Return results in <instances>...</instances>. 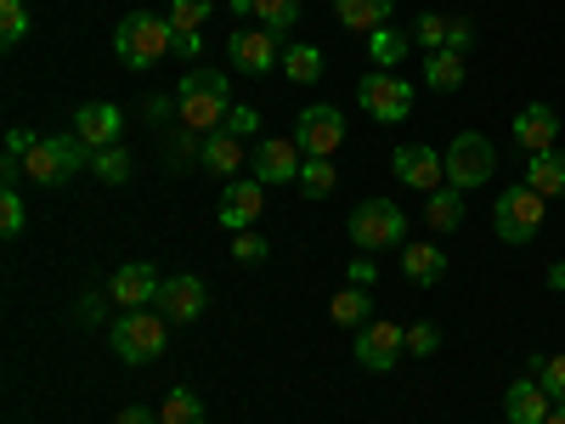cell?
<instances>
[{"label": "cell", "mask_w": 565, "mask_h": 424, "mask_svg": "<svg viewBox=\"0 0 565 424\" xmlns=\"http://www.w3.org/2000/svg\"><path fill=\"white\" fill-rule=\"evenodd\" d=\"M402 277L418 283V289H436L447 277V255L436 244H402Z\"/></svg>", "instance_id": "44dd1931"}, {"label": "cell", "mask_w": 565, "mask_h": 424, "mask_svg": "<svg viewBox=\"0 0 565 424\" xmlns=\"http://www.w3.org/2000/svg\"><path fill=\"white\" fill-rule=\"evenodd\" d=\"M407 52H413V34L396 29V23H385V29L367 34V63H373V68H391V74H396V68L407 63Z\"/></svg>", "instance_id": "603a6c76"}, {"label": "cell", "mask_w": 565, "mask_h": 424, "mask_svg": "<svg viewBox=\"0 0 565 424\" xmlns=\"http://www.w3.org/2000/svg\"><path fill=\"white\" fill-rule=\"evenodd\" d=\"M199 153H204V136H199V130L175 125V130L164 136V159H170V165H186V159H199Z\"/></svg>", "instance_id": "8d00e7d4"}, {"label": "cell", "mask_w": 565, "mask_h": 424, "mask_svg": "<svg viewBox=\"0 0 565 424\" xmlns=\"http://www.w3.org/2000/svg\"><path fill=\"white\" fill-rule=\"evenodd\" d=\"M396 181L413 187V193H436V187H447V159L436 148H424V141H407V148H396L391 159Z\"/></svg>", "instance_id": "4fadbf2b"}, {"label": "cell", "mask_w": 565, "mask_h": 424, "mask_svg": "<svg viewBox=\"0 0 565 424\" xmlns=\"http://www.w3.org/2000/svg\"><path fill=\"white\" fill-rule=\"evenodd\" d=\"M159 424H204L199 396H193V391H170V396L159 402Z\"/></svg>", "instance_id": "1f68e13d"}, {"label": "cell", "mask_w": 565, "mask_h": 424, "mask_svg": "<svg viewBox=\"0 0 565 424\" xmlns=\"http://www.w3.org/2000/svg\"><path fill=\"white\" fill-rule=\"evenodd\" d=\"M334 187H340L334 159H306V170H300V193H306V199H328Z\"/></svg>", "instance_id": "4dcf8cb0"}, {"label": "cell", "mask_w": 565, "mask_h": 424, "mask_svg": "<svg viewBox=\"0 0 565 424\" xmlns=\"http://www.w3.org/2000/svg\"><path fill=\"white\" fill-rule=\"evenodd\" d=\"M159 311H164L170 322H193V317L204 311V277H193V272L164 277V289H159Z\"/></svg>", "instance_id": "d6986e66"}, {"label": "cell", "mask_w": 565, "mask_h": 424, "mask_svg": "<svg viewBox=\"0 0 565 424\" xmlns=\"http://www.w3.org/2000/svg\"><path fill=\"white\" fill-rule=\"evenodd\" d=\"M413 45H424V52H469V45H476V23H469V18L424 12L413 23Z\"/></svg>", "instance_id": "9a60e30c"}, {"label": "cell", "mask_w": 565, "mask_h": 424, "mask_svg": "<svg viewBox=\"0 0 565 424\" xmlns=\"http://www.w3.org/2000/svg\"><path fill=\"white\" fill-rule=\"evenodd\" d=\"M492 226H498V239L503 244H532L537 232H543V199L532 193V187H503L498 204H492Z\"/></svg>", "instance_id": "8992f818"}, {"label": "cell", "mask_w": 565, "mask_h": 424, "mask_svg": "<svg viewBox=\"0 0 565 424\" xmlns=\"http://www.w3.org/2000/svg\"><path fill=\"white\" fill-rule=\"evenodd\" d=\"M221 130H232V136H238V141H244V136H255V130H260V114H255V108H232Z\"/></svg>", "instance_id": "60d3db41"}, {"label": "cell", "mask_w": 565, "mask_h": 424, "mask_svg": "<svg viewBox=\"0 0 565 424\" xmlns=\"http://www.w3.org/2000/svg\"><path fill=\"white\" fill-rule=\"evenodd\" d=\"M345 232H351V244L367 250V255L402 250V244H407V215H402V204H391V199H367V204L351 210Z\"/></svg>", "instance_id": "277c9868"}, {"label": "cell", "mask_w": 565, "mask_h": 424, "mask_svg": "<svg viewBox=\"0 0 565 424\" xmlns=\"http://www.w3.org/2000/svg\"><path fill=\"white\" fill-rule=\"evenodd\" d=\"M249 18H260V29H271V34H295L300 0H249Z\"/></svg>", "instance_id": "83f0119b"}, {"label": "cell", "mask_w": 565, "mask_h": 424, "mask_svg": "<svg viewBox=\"0 0 565 424\" xmlns=\"http://www.w3.org/2000/svg\"><path fill=\"white\" fill-rule=\"evenodd\" d=\"M554 136H559V114H554L548 103H532V108L514 114V148H521L526 159H532V153H548Z\"/></svg>", "instance_id": "ac0fdd59"}, {"label": "cell", "mask_w": 565, "mask_h": 424, "mask_svg": "<svg viewBox=\"0 0 565 424\" xmlns=\"http://www.w3.org/2000/svg\"><path fill=\"white\" fill-rule=\"evenodd\" d=\"M215 12V0H170V29L175 34H199V23Z\"/></svg>", "instance_id": "836d02e7"}, {"label": "cell", "mask_w": 565, "mask_h": 424, "mask_svg": "<svg viewBox=\"0 0 565 424\" xmlns=\"http://www.w3.org/2000/svg\"><path fill=\"white\" fill-rule=\"evenodd\" d=\"M199 165H204L210 176L238 181V170H244V141L232 136V130H215V136H204V153H199Z\"/></svg>", "instance_id": "7402d4cb"}, {"label": "cell", "mask_w": 565, "mask_h": 424, "mask_svg": "<svg viewBox=\"0 0 565 424\" xmlns=\"http://www.w3.org/2000/svg\"><path fill=\"white\" fill-rule=\"evenodd\" d=\"M79 322H103V300H97V295L79 300Z\"/></svg>", "instance_id": "ee69618b"}, {"label": "cell", "mask_w": 565, "mask_h": 424, "mask_svg": "<svg viewBox=\"0 0 565 424\" xmlns=\"http://www.w3.org/2000/svg\"><path fill=\"white\" fill-rule=\"evenodd\" d=\"M424 80H430L436 97L463 91V52H430V57H424Z\"/></svg>", "instance_id": "4316f807"}, {"label": "cell", "mask_w": 565, "mask_h": 424, "mask_svg": "<svg viewBox=\"0 0 565 424\" xmlns=\"http://www.w3.org/2000/svg\"><path fill=\"white\" fill-rule=\"evenodd\" d=\"M232 261H244V266H260L266 261V239L249 226V232H232Z\"/></svg>", "instance_id": "ab89813d"}, {"label": "cell", "mask_w": 565, "mask_h": 424, "mask_svg": "<svg viewBox=\"0 0 565 424\" xmlns=\"http://www.w3.org/2000/svg\"><path fill=\"white\" fill-rule=\"evenodd\" d=\"M170 317L164 311H148V306H136V311H119L114 317V351L125 368H148L164 346H170Z\"/></svg>", "instance_id": "3957f363"}, {"label": "cell", "mask_w": 565, "mask_h": 424, "mask_svg": "<svg viewBox=\"0 0 565 424\" xmlns=\"http://www.w3.org/2000/svg\"><path fill=\"white\" fill-rule=\"evenodd\" d=\"M441 351V328L436 322H413L407 328V357H436Z\"/></svg>", "instance_id": "74e56055"}, {"label": "cell", "mask_w": 565, "mask_h": 424, "mask_svg": "<svg viewBox=\"0 0 565 424\" xmlns=\"http://www.w3.org/2000/svg\"><path fill=\"white\" fill-rule=\"evenodd\" d=\"M260 215H266V187L255 176L249 181H226V193H221V226L226 232H249Z\"/></svg>", "instance_id": "e0dca14e"}, {"label": "cell", "mask_w": 565, "mask_h": 424, "mask_svg": "<svg viewBox=\"0 0 565 424\" xmlns=\"http://www.w3.org/2000/svg\"><path fill=\"white\" fill-rule=\"evenodd\" d=\"M159 289H164V277H159L148 261H125V266L114 272V283H108V300L125 306V311H136V306H153Z\"/></svg>", "instance_id": "2e32d148"}, {"label": "cell", "mask_w": 565, "mask_h": 424, "mask_svg": "<svg viewBox=\"0 0 565 424\" xmlns=\"http://www.w3.org/2000/svg\"><path fill=\"white\" fill-rule=\"evenodd\" d=\"M526 187H532L537 199H559V193H565V153H559V148L532 153V159H526Z\"/></svg>", "instance_id": "cb8c5ba5"}, {"label": "cell", "mask_w": 565, "mask_h": 424, "mask_svg": "<svg viewBox=\"0 0 565 424\" xmlns=\"http://www.w3.org/2000/svg\"><path fill=\"white\" fill-rule=\"evenodd\" d=\"M548 289H565V261H559V266L548 272Z\"/></svg>", "instance_id": "f6af8a7d"}, {"label": "cell", "mask_w": 565, "mask_h": 424, "mask_svg": "<svg viewBox=\"0 0 565 424\" xmlns=\"http://www.w3.org/2000/svg\"><path fill=\"white\" fill-rule=\"evenodd\" d=\"M79 165H90V153L74 136H34V148L23 153V181L34 187H63L79 176Z\"/></svg>", "instance_id": "5b68a950"}, {"label": "cell", "mask_w": 565, "mask_h": 424, "mask_svg": "<svg viewBox=\"0 0 565 424\" xmlns=\"http://www.w3.org/2000/svg\"><path fill=\"white\" fill-rule=\"evenodd\" d=\"M532 380H537L554 402H565V351H554V357H532Z\"/></svg>", "instance_id": "d6a6232c"}, {"label": "cell", "mask_w": 565, "mask_h": 424, "mask_svg": "<svg viewBox=\"0 0 565 424\" xmlns=\"http://www.w3.org/2000/svg\"><path fill=\"white\" fill-rule=\"evenodd\" d=\"M373 283V261H351V289H367Z\"/></svg>", "instance_id": "7bdbcfd3"}, {"label": "cell", "mask_w": 565, "mask_h": 424, "mask_svg": "<svg viewBox=\"0 0 565 424\" xmlns=\"http://www.w3.org/2000/svg\"><path fill=\"white\" fill-rule=\"evenodd\" d=\"M90 170H97V181H108V187H125L130 181V153L125 148H103V153H90Z\"/></svg>", "instance_id": "e575fe53"}, {"label": "cell", "mask_w": 565, "mask_h": 424, "mask_svg": "<svg viewBox=\"0 0 565 424\" xmlns=\"http://www.w3.org/2000/svg\"><path fill=\"white\" fill-rule=\"evenodd\" d=\"M85 153H103V148H119V136H125V114L114 103H85L74 114V130H68Z\"/></svg>", "instance_id": "5bb4252c"}, {"label": "cell", "mask_w": 565, "mask_h": 424, "mask_svg": "<svg viewBox=\"0 0 565 424\" xmlns=\"http://www.w3.org/2000/svg\"><path fill=\"white\" fill-rule=\"evenodd\" d=\"M29 34V0H0V45H18Z\"/></svg>", "instance_id": "d590c367"}, {"label": "cell", "mask_w": 565, "mask_h": 424, "mask_svg": "<svg viewBox=\"0 0 565 424\" xmlns=\"http://www.w3.org/2000/svg\"><path fill=\"white\" fill-rule=\"evenodd\" d=\"M282 34H271V29H238V34H226V57H232V68L238 74H271V68H282V45H277Z\"/></svg>", "instance_id": "8fae6325"}, {"label": "cell", "mask_w": 565, "mask_h": 424, "mask_svg": "<svg viewBox=\"0 0 565 424\" xmlns=\"http://www.w3.org/2000/svg\"><path fill=\"white\" fill-rule=\"evenodd\" d=\"M424 221H430V232H458L463 226V193H458V187H436V193H424Z\"/></svg>", "instance_id": "484cf974"}, {"label": "cell", "mask_w": 565, "mask_h": 424, "mask_svg": "<svg viewBox=\"0 0 565 424\" xmlns=\"http://www.w3.org/2000/svg\"><path fill=\"white\" fill-rule=\"evenodd\" d=\"M345 136H351L345 114L328 108V103H317V108H306V114L295 119V141H300L306 159H334V153L345 148Z\"/></svg>", "instance_id": "9c48e42d"}, {"label": "cell", "mask_w": 565, "mask_h": 424, "mask_svg": "<svg viewBox=\"0 0 565 424\" xmlns=\"http://www.w3.org/2000/svg\"><path fill=\"white\" fill-rule=\"evenodd\" d=\"M282 74H289V80H300V85H317L322 80V52H317V45H289V52H282Z\"/></svg>", "instance_id": "f546056e"}, {"label": "cell", "mask_w": 565, "mask_h": 424, "mask_svg": "<svg viewBox=\"0 0 565 424\" xmlns=\"http://www.w3.org/2000/svg\"><path fill=\"white\" fill-rule=\"evenodd\" d=\"M402 351H407V328H402V322L373 317V322H362V328H356V362H362L367 373L396 368V357H402Z\"/></svg>", "instance_id": "30bf717a"}, {"label": "cell", "mask_w": 565, "mask_h": 424, "mask_svg": "<svg viewBox=\"0 0 565 424\" xmlns=\"http://www.w3.org/2000/svg\"><path fill=\"white\" fill-rule=\"evenodd\" d=\"M334 12H340V23H345V29L373 34V29H385V23H391L396 0H334Z\"/></svg>", "instance_id": "d4e9b609"}, {"label": "cell", "mask_w": 565, "mask_h": 424, "mask_svg": "<svg viewBox=\"0 0 565 424\" xmlns=\"http://www.w3.org/2000/svg\"><path fill=\"white\" fill-rule=\"evenodd\" d=\"M170 103H175V119L186 130H199V136H215L226 125V114L238 108V103H232V80L215 74V68H193V74L175 85Z\"/></svg>", "instance_id": "6da1fadb"}, {"label": "cell", "mask_w": 565, "mask_h": 424, "mask_svg": "<svg viewBox=\"0 0 565 424\" xmlns=\"http://www.w3.org/2000/svg\"><path fill=\"white\" fill-rule=\"evenodd\" d=\"M23 193H18V187H7V193H0V232H7V239H18V232H23Z\"/></svg>", "instance_id": "f35d334b"}, {"label": "cell", "mask_w": 565, "mask_h": 424, "mask_svg": "<svg viewBox=\"0 0 565 424\" xmlns=\"http://www.w3.org/2000/svg\"><path fill=\"white\" fill-rule=\"evenodd\" d=\"M114 424H159V413H148V407H119Z\"/></svg>", "instance_id": "b9f144b4"}, {"label": "cell", "mask_w": 565, "mask_h": 424, "mask_svg": "<svg viewBox=\"0 0 565 424\" xmlns=\"http://www.w3.org/2000/svg\"><path fill=\"white\" fill-rule=\"evenodd\" d=\"M548 413H554V396L532 380V373L503 391V418H509V424H543Z\"/></svg>", "instance_id": "ffe728a7"}, {"label": "cell", "mask_w": 565, "mask_h": 424, "mask_svg": "<svg viewBox=\"0 0 565 424\" xmlns=\"http://www.w3.org/2000/svg\"><path fill=\"white\" fill-rule=\"evenodd\" d=\"M498 170V148L481 130H458L452 148H447V187L469 193V187H487V176Z\"/></svg>", "instance_id": "52a82bcc"}, {"label": "cell", "mask_w": 565, "mask_h": 424, "mask_svg": "<svg viewBox=\"0 0 565 424\" xmlns=\"http://www.w3.org/2000/svg\"><path fill=\"white\" fill-rule=\"evenodd\" d=\"M249 170H255L260 187H282V181H300L306 153H300V141H295V136H260V148H255Z\"/></svg>", "instance_id": "7c38bea8"}, {"label": "cell", "mask_w": 565, "mask_h": 424, "mask_svg": "<svg viewBox=\"0 0 565 424\" xmlns=\"http://www.w3.org/2000/svg\"><path fill=\"white\" fill-rule=\"evenodd\" d=\"M543 424H565V402H554V413H548Z\"/></svg>", "instance_id": "bcb514c9"}, {"label": "cell", "mask_w": 565, "mask_h": 424, "mask_svg": "<svg viewBox=\"0 0 565 424\" xmlns=\"http://www.w3.org/2000/svg\"><path fill=\"white\" fill-rule=\"evenodd\" d=\"M181 45V34L170 29V18H153V12H130L114 34V57L130 68V74H153L170 52Z\"/></svg>", "instance_id": "7a4b0ae2"}, {"label": "cell", "mask_w": 565, "mask_h": 424, "mask_svg": "<svg viewBox=\"0 0 565 424\" xmlns=\"http://www.w3.org/2000/svg\"><path fill=\"white\" fill-rule=\"evenodd\" d=\"M356 103H362V114H373L380 125H402L413 114V85L402 74H391V68H373L356 85Z\"/></svg>", "instance_id": "ba28073f"}, {"label": "cell", "mask_w": 565, "mask_h": 424, "mask_svg": "<svg viewBox=\"0 0 565 424\" xmlns=\"http://www.w3.org/2000/svg\"><path fill=\"white\" fill-rule=\"evenodd\" d=\"M328 317H334L340 328H362V322H373V300H367V289H340L334 300H328Z\"/></svg>", "instance_id": "f1b7e54d"}]
</instances>
